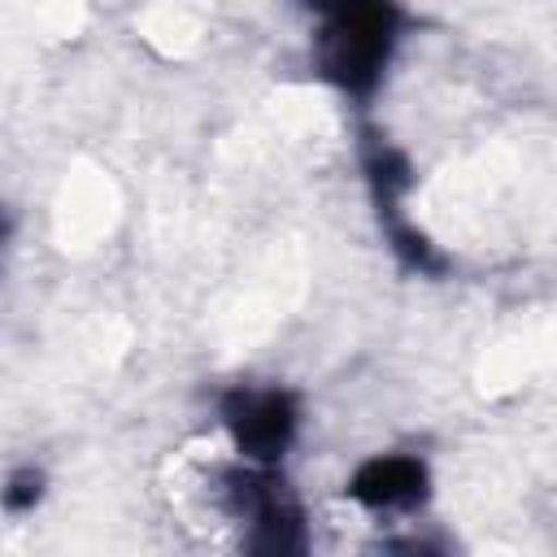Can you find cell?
Returning a JSON list of instances; mask_svg holds the SVG:
<instances>
[{
    "label": "cell",
    "mask_w": 557,
    "mask_h": 557,
    "mask_svg": "<svg viewBox=\"0 0 557 557\" xmlns=\"http://www.w3.org/2000/svg\"><path fill=\"white\" fill-rule=\"evenodd\" d=\"M396 4L392 0H370L361 9H348V13H335V17H322V30H318V70L352 91V96H366L387 57H392V44H396Z\"/></svg>",
    "instance_id": "1"
},
{
    "label": "cell",
    "mask_w": 557,
    "mask_h": 557,
    "mask_svg": "<svg viewBox=\"0 0 557 557\" xmlns=\"http://www.w3.org/2000/svg\"><path fill=\"white\" fill-rule=\"evenodd\" d=\"M231 500L235 509L252 522V553H300L305 548V518L300 505L292 500V492L283 487V479L274 474V466H252L248 470H231L226 474Z\"/></svg>",
    "instance_id": "2"
},
{
    "label": "cell",
    "mask_w": 557,
    "mask_h": 557,
    "mask_svg": "<svg viewBox=\"0 0 557 557\" xmlns=\"http://www.w3.org/2000/svg\"><path fill=\"white\" fill-rule=\"evenodd\" d=\"M222 422L235 435V448L252 466H278L296 435V396L278 387H235L222 400Z\"/></svg>",
    "instance_id": "3"
},
{
    "label": "cell",
    "mask_w": 557,
    "mask_h": 557,
    "mask_svg": "<svg viewBox=\"0 0 557 557\" xmlns=\"http://www.w3.org/2000/svg\"><path fill=\"white\" fill-rule=\"evenodd\" d=\"M348 496L366 509H418L426 500V466L418 457H374L352 474Z\"/></svg>",
    "instance_id": "4"
},
{
    "label": "cell",
    "mask_w": 557,
    "mask_h": 557,
    "mask_svg": "<svg viewBox=\"0 0 557 557\" xmlns=\"http://www.w3.org/2000/svg\"><path fill=\"white\" fill-rule=\"evenodd\" d=\"M39 496V474L35 470H17L13 479H9V492H4V505L17 513V509H26L30 500Z\"/></svg>",
    "instance_id": "5"
},
{
    "label": "cell",
    "mask_w": 557,
    "mask_h": 557,
    "mask_svg": "<svg viewBox=\"0 0 557 557\" xmlns=\"http://www.w3.org/2000/svg\"><path fill=\"white\" fill-rule=\"evenodd\" d=\"M322 17H335V13H348V9H361V4H370V0H309Z\"/></svg>",
    "instance_id": "6"
}]
</instances>
